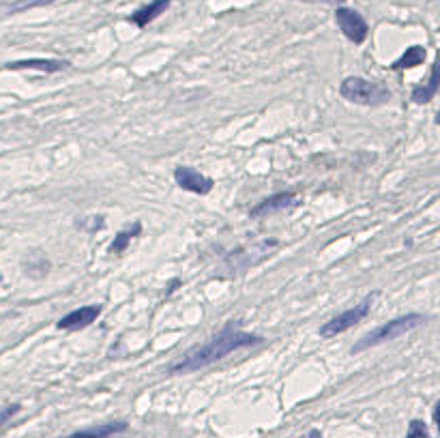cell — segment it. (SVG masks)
<instances>
[{
    "label": "cell",
    "mask_w": 440,
    "mask_h": 438,
    "mask_svg": "<svg viewBox=\"0 0 440 438\" xmlns=\"http://www.w3.org/2000/svg\"><path fill=\"white\" fill-rule=\"evenodd\" d=\"M262 342L264 340L260 335L247 333L243 328H238L230 322V324L223 326L219 333H215L209 342H204L202 346H195L189 352H185L181 359L170 363L166 368V374L168 376H176V374H191L197 370H204L213 363L226 359L232 352L254 348V346L262 344Z\"/></svg>",
    "instance_id": "obj_1"
},
{
    "label": "cell",
    "mask_w": 440,
    "mask_h": 438,
    "mask_svg": "<svg viewBox=\"0 0 440 438\" xmlns=\"http://www.w3.org/2000/svg\"><path fill=\"white\" fill-rule=\"evenodd\" d=\"M339 95L346 101L356 103V105H367V107H376V105H384L389 103L393 95L391 90L376 80H365L358 76H350L339 84Z\"/></svg>",
    "instance_id": "obj_2"
},
{
    "label": "cell",
    "mask_w": 440,
    "mask_h": 438,
    "mask_svg": "<svg viewBox=\"0 0 440 438\" xmlns=\"http://www.w3.org/2000/svg\"><path fill=\"white\" fill-rule=\"evenodd\" d=\"M425 320H427V318L421 316V314H406V316L393 318V320H389V322H384V324H380V326L372 328L370 333H365L361 340H358V342L352 346V350H350V352L358 354V352H363V350L374 348V346H380V344H384V342H391V340H395V337H399V335H404V333L412 331V328L425 324Z\"/></svg>",
    "instance_id": "obj_3"
},
{
    "label": "cell",
    "mask_w": 440,
    "mask_h": 438,
    "mask_svg": "<svg viewBox=\"0 0 440 438\" xmlns=\"http://www.w3.org/2000/svg\"><path fill=\"white\" fill-rule=\"evenodd\" d=\"M372 303H374V295H367L361 303H356L354 307H350L346 312L333 316L331 320H327L318 328V335L325 337V340H331V337L346 333L348 328H352L354 324L361 322L363 318H367V314H370V309H372Z\"/></svg>",
    "instance_id": "obj_4"
},
{
    "label": "cell",
    "mask_w": 440,
    "mask_h": 438,
    "mask_svg": "<svg viewBox=\"0 0 440 438\" xmlns=\"http://www.w3.org/2000/svg\"><path fill=\"white\" fill-rule=\"evenodd\" d=\"M335 22L339 26V30L344 32L348 41H352L354 45L365 43L367 34H370V24L365 22V17L350 7H337L335 9Z\"/></svg>",
    "instance_id": "obj_5"
},
{
    "label": "cell",
    "mask_w": 440,
    "mask_h": 438,
    "mask_svg": "<svg viewBox=\"0 0 440 438\" xmlns=\"http://www.w3.org/2000/svg\"><path fill=\"white\" fill-rule=\"evenodd\" d=\"M299 204V196L294 191H279V194H273L260 202L249 211V219H264V217H271L277 213H284V211H290Z\"/></svg>",
    "instance_id": "obj_6"
},
{
    "label": "cell",
    "mask_w": 440,
    "mask_h": 438,
    "mask_svg": "<svg viewBox=\"0 0 440 438\" xmlns=\"http://www.w3.org/2000/svg\"><path fill=\"white\" fill-rule=\"evenodd\" d=\"M174 182L185 191H191L197 196H206L213 189V178L204 176L200 170H195L191 166H176L174 168Z\"/></svg>",
    "instance_id": "obj_7"
},
{
    "label": "cell",
    "mask_w": 440,
    "mask_h": 438,
    "mask_svg": "<svg viewBox=\"0 0 440 438\" xmlns=\"http://www.w3.org/2000/svg\"><path fill=\"white\" fill-rule=\"evenodd\" d=\"M99 316H101V305H84L62 316L56 322V328H60V331H79V328L91 326Z\"/></svg>",
    "instance_id": "obj_8"
},
{
    "label": "cell",
    "mask_w": 440,
    "mask_h": 438,
    "mask_svg": "<svg viewBox=\"0 0 440 438\" xmlns=\"http://www.w3.org/2000/svg\"><path fill=\"white\" fill-rule=\"evenodd\" d=\"M69 67H71V62L62 60V58H26V60L7 62V69H13V71L32 69V71H43V73H58Z\"/></svg>",
    "instance_id": "obj_9"
},
{
    "label": "cell",
    "mask_w": 440,
    "mask_h": 438,
    "mask_svg": "<svg viewBox=\"0 0 440 438\" xmlns=\"http://www.w3.org/2000/svg\"><path fill=\"white\" fill-rule=\"evenodd\" d=\"M170 5H172V0H152V3L140 7L138 11H133L127 17V22L133 24V26H138V28H146L150 22H155L159 15H164L168 11Z\"/></svg>",
    "instance_id": "obj_10"
},
{
    "label": "cell",
    "mask_w": 440,
    "mask_h": 438,
    "mask_svg": "<svg viewBox=\"0 0 440 438\" xmlns=\"http://www.w3.org/2000/svg\"><path fill=\"white\" fill-rule=\"evenodd\" d=\"M438 88H440V76H438V67H436V62H432L427 80L423 82V84H417L415 88H412V93H410L412 103H417V105L429 103V101H432V99L438 95Z\"/></svg>",
    "instance_id": "obj_11"
},
{
    "label": "cell",
    "mask_w": 440,
    "mask_h": 438,
    "mask_svg": "<svg viewBox=\"0 0 440 438\" xmlns=\"http://www.w3.org/2000/svg\"><path fill=\"white\" fill-rule=\"evenodd\" d=\"M127 421H107L101 425H91L86 430H77L73 434L60 436V438H112L114 434H121L127 430Z\"/></svg>",
    "instance_id": "obj_12"
},
{
    "label": "cell",
    "mask_w": 440,
    "mask_h": 438,
    "mask_svg": "<svg viewBox=\"0 0 440 438\" xmlns=\"http://www.w3.org/2000/svg\"><path fill=\"white\" fill-rule=\"evenodd\" d=\"M427 58V52L423 45H410V48H406V52L402 54V56L391 62V69L393 71H404V69H415L419 65H423Z\"/></svg>",
    "instance_id": "obj_13"
},
{
    "label": "cell",
    "mask_w": 440,
    "mask_h": 438,
    "mask_svg": "<svg viewBox=\"0 0 440 438\" xmlns=\"http://www.w3.org/2000/svg\"><path fill=\"white\" fill-rule=\"evenodd\" d=\"M140 232H142V224L140 222H136L131 228H125V230H121L118 234L114 236V241L110 243V253H123L125 249H127V245L131 243V239H136V236H140Z\"/></svg>",
    "instance_id": "obj_14"
},
{
    "label": "cell",
    "mask_w": 440,
    "mask_h": 438,
    "mask_svg": "<svg viewBox=\"0 0 440 438\" xmlns=\"http://www.w3.org/2000/svg\"><path fill=\"white\" fill-rule=\"evenodd\" d=\"M34 271H39V273H37V277L48 275V271H50V260H48L41 251L30 253V262L26 264V273H28V275L34 277Z\"/></svg>",
    "instance_id": "obj_15"
},
{
    "label": "cell",
    "mask_w": 440,
    "mask_h": 438,
    "mask_svg": "<svg viewBox=\"0 0 440 438\" xmlns=\"http://www.w3.org/2000/svg\"><path fill=\"white\" fill-rule=\"evenodd\" d=\"M52 3H56V0H17L9 7V13H22V11H28V9H34V7H48Z\"/></svg>",
    "instance_id": "obj_16"
},
{
    "label": "cell",
    "mask_w": 440,
    "mask_h": 438,
    "mask_svg": "<svg viewBox=\"0 0 440 438\" xmlns=\"http://www.w3.org/2000/svg\"><path fill=\"white\" fill-rule=\"evenodd\" d=\"M406 438H429L427 425H425L423 421H421V419H412V421H410V425H408Z\"/></svg>",
    "instance_id": "obj_17"
},
{
    "label": "cell",
    "mask_w": 440,
    "mask_h": 438,
    "mask_svg": "<svg viewBox=\"0 0 440 438\" xmlns=\"http://www.w3.org/2000/svg\"><path fill=\"white\" fill-rule=\"evenodd\" d=\"M20 404H9V406H3L0 408V427H3L7 421H11V419L20 413Z\"/></svg>",
    "instance_id": "obj_18"
},
{
    "label": "cell",
    "mask_w": 440,
    "mask_h": 438,
    "mask_svg": "<svg viewBox=\"0 0 440 438\" xmlns=\"http://www.w3.org/2000/svg\"><path fill=\"white\" fill-rule=\"evenodd\" d=\"M301 438H322V432L320 430H309L305 436H301Z\"/></svg>",
    "instance_id": "obj_19"
},
{
    "label": "cell",
    "mask_w": 440,
    "mask_h": 438,
    "mask_svg": "<svg viewBox=\"0 0 440 438\" xmlns=\"http://www.w3.org/2000/svg\"><path fill=\"white\" fill-rule=\"evenodd\" d=\"M322 3H331V5H339V7H342L344 0H322Z\"/></svg>",
    "instance_id": "obj_20"
}]
</instances>
